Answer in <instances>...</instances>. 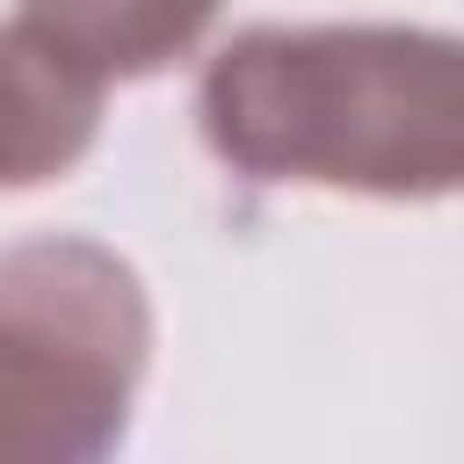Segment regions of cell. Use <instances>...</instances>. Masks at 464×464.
<instances>
[{
    "mask_svg": "<svg viewBox=\"0 0 464 464\" xmlns=\"http://www.w3.org/2000/svg\"><path fill=\"white\" fill-rule=\"evenodd\" d=\"M196 109L210 152L254 181L428 203L464 167V58L442 29H246L210 58Z\"/></svg>",
    "mask_w": 464,
    "mask_h": 464,
    "instance_id": "obj_1",
    "label": "cell"
},
{
    "mask_svg": "<svg viewBox=\"0 0 464 464\" xmlns=\"http://www.w3.org/2000/svg\"><path fill=\"white\" fill-rule=\"evenodd\" d=\"M152 312L94 239H22L0 254V464L102 457L145 377Z\"/></svg>",
    "mask_w": 464,
    "mask_h": 464,
    "instance_id": "obj_2",
    "label": "cell"
},
{
    "mask_svg": "<svg viewBox=\"0 0 464 464\" xmlns=\"http://www.w3.org/2000/svg\"><path fill=\"white\" fill-rule=\"evenodd\" d=\"M102 123V80L58 58L29 22L0 29V188L65 174Z\"/></svg>",
    "mask_w": 464,
    "mask_h": 464,
    "instance_id": "obj_3",
    "label": "cell"
},
{
    "mask_svg": "<svg viewBox=\"0 0 464 464\" xmlns=\"http://www.w3.org/2000/svg\"><path fill=\"white\" fill-rule=\"evenodd\" d=\"M210 14L218 0H22L14 22H29L58 58L109 87L174 65L210 29Z\"/></svg>",
    "mask_w": 464,
    "mask_h": 464,
    "instance_id": "obj_4",
    "label": "cell"
}]
</instances>
